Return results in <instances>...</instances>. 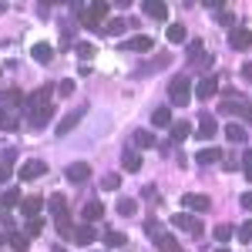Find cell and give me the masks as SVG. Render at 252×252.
Instances as JSON below:
<instances>
[{
    "label": "cell",
    "instance_id": "cell-1",
    "mask_svg": "<svg viewBox=\"0 0 252 252\" xmlns=\"http://www.w3.org/2000/svg\"><path fill=\"white\" fill-rule=\"evenodd\" d=\"M189 97H192V81H189V74L172 78V84H168V101H172L175 108H185Z\"/></svg>",
    "mask_w": 252,
    "mask_h": 252
},
{
    "label": "cell",
    "instance_id": "cell-2",
    "mask_svg": "<svg viewBox=\"0 0 252 252\" xmlns=\"http://www.w3.org/2000/svg\"><path fill=\"white\" fill-rule=\"evenodd\" d=\"M182 205H185V212H209L212 209V198L209 195H198V192H185L182 195Z\"/></svg>",
    "mask_w": 252,
    "mask_h": 252
},
{
    "label": "cell",
    "instance_id": "cell-3",
    "mask_svg": "<svg viewBox=\"0 0 252 252\" xmlns=\"http://www.w3.org/2000/svg\"><path fill=\"white\" fill-rule=\"evenodd\" d=\"M172 225H175V229H182V232H189V235H202V222H198V219H192L189 212L172 215Z\"/></svg>",
    "mask_w": 252,
    "mask_h": 252
},
{
    "label": "cell",
    "instance_id": "cell-4",
    "mask_svg": "<svg viewBox=\"0 0 252 252\" xmlns=\"http://www.w3.org/2000/svg\"><path fill=\"white\" fill-rule=\"evenodd\" d=\"M81 118H84V108H81V111H67V115H64V118L58 121V128H54V135H58V138L71 135V131H74V128L81 125Z\"/></svg>",
    "mask_w": 252,
    "mask_h": 252
},
{
    "label": "cell",
    "instance_id": "cell-5",
    "mask_svg": "<svg viewBox=\"0 0 252 252\" xmlns=\"http://www.w3.org/2000/svg\"><path fill=\"white\" fill-rule=\"evenodd\" d=\"M229 47H232V51H249L252 47V31L232 27V31H229Z\"/></svg>",
    "mask_w": 252,
    "mask_h": 252
},
{
    "label": "cell",
    "instance_id": "cell-6",
    "mask_svg": "<svg viewBox=\"0 0 252 252\" xmlns=\"http://www.w3.org/2000/svg\"><path fill=\"white\" fill-rule=\"evenodd\" d=\"M64 175H67V182H74V185H84V182L91 178V165H88V161H71Z\"/></svg>",
    "mask_w": 252,
    "mask_h": 252
},
{
    "label": "cell",
    "instance_id": "cell-7",
    "mask_svg": "<svg viewBox=\"0 0 252 252\" xmlns=\"http://www.w3.org/2000/svg\"><path fill=\"white\" fill-rule=\"evenodd\" d=\"M40 175H47V165H44L40 158H31V161L20 165V178H24V182H34V178H40Z\"/></svg>",
    "mask_w": 252,
    "mask_h": 252
},
{
    "label": "cell",
    "instance_id": "cell-8",
    "mask_svg": "<svg viewBox=\"0 0 252 252\" xmlns=\"http://www.w3.org/2000/svg\"><path fill=\"white\" fill-rule=\"evenodd\" d=\"M215 88H219V81H215L212 74H205V78H202V81H198V84L192 88V94L198 97V101H209V97L215 94Z\"/></svg>",
    "mask_w": 252,
    "mask_h": 252
},
{
    "label": "cell",
    "instance_id": "cell-9",
    "mask_svg": "<svg viewBox=\"0 0 252 252\" xmlns=\"http://www.w3.org/2000/svg\"><path fill=\"white\" fill-rule=\"evenodd\" d=\"M51 94H54V88H51V84H47V88H37L34 94H27L24 104H27L31 111H34V108H44V104H51Z\"/></svg>",
    "mask_w": 252,
    "mask_h": 252
},
{
    "label": "cell",
    "instance_id": "cell-10",
    "mask_svg": "<svg viewBox=\"0 0 252 252\" xmlns=\"http://www.w3.org/2000/svg\"><path fill=\"white\" fill-rule=\"evenodd\" d=\"M51 118H54V108H51V104H44V108H34V111L27 115V125H31V128H44Z\"/></svg>",
    "mask_w": 252,
    "mask_h": 252
},
{
    "label": "cell",
    "instance_id": "cell-11",
    "mask_svg": "<svg viewBox=\"0 0 252 252\" xmlns=\"http://www.w3.org/2000/svg\"><path fill=\"white\" fill-rule=\"evenodd\" d=\"M27 101V94L20 91V88H7V91H0V108L7 104V108H20Z\"/></svg>",
    "mask_w": 252,
    "mask_h": 252
},
{
    "label": "cell",
    "instance_id": "cell-12",
    "mask_svg": "<svg viewBox=\"0 0 252 252\" xmlns=\"http://www.w3.org/2000/svg\"><path fill=\"white\" fill-rule=\"evenodd\" d=\"M215 131H219L215 118L209 115V111H202V115H198V138H215Z\"/></svg>",
    "mask_w": 252,
    "mask_h": 252
},
{
    "label": "cell",
    "instance_id": "cell-13",
    "mask_svg": "<svg viewBox=\"0 0 252 252\" xmlns=\"http://www.w3.org/2000/svg\"><path fill=\"white\" fill-rule=\"evenodd\" d=\"M40 205H44V202H40L37 195L20 198V212H24V219H37V215H40Z\"/></svg>",
    "mask_w": 252,
    "mask_h": 252
},
{
    "label": "cell",
    "instance_id": "cell-14",
    "mask_svg": "<svg viewBox=\"0 0 252 252\" xmlns=\"http://www.w3.org/2000/svg\"><path fill=\"white\" fill-rule=\"evenodd\" d=\"M189 61H192V64H202V67H209V58H205V44H202L198 37L189 44Z\"/></svg>",
    "mask_w": 252,
    "mask_h": 252
},
{
    "label": "cell",
    "instance_id": "cell-15",
    "mask_svg": "<svg viewBox=\"0 0 252 252\" xmlns=\"http://www.w3.org/2000/svg\"><path fill=\"white\" fill-rule=\"evenodd\" d=\"M47 209H51V215H54V219H67V202H64V195L61 192H54L51 195V202H47Z\"/></svg>",
    "mask_w": 252,
    "mask_h": 252
},
{
    "label": "cell",
    "instance_id": "cell-16",
    "mask_svg": "<svg viewBox=\"0 0 252 252\" xmlns=\"http://www.w3.org/2000/svg\"><path fill=\"white\" fill-rule=\"evenodd\" d=\"M125 31H128V20H121V17H111L108 24H104V27H101V31H97V34H108V37H121Z\"/></svg>",
    "mask_w": 252,
    "mask_h": 252
},
{
    "label": "cell",
    "instance_id": "cell-17",
    "mask_svg": "<svg viewBox=\"0 0 252 252\" xmlns=\"http://www.w3.org/2000/svg\"><path fill=\"white\" fill-rule=\"evenodd\" d=\"M125 47H128V51H138V54H148V51L155 47V40L148 37V34H138V37H131Z\"/></svg>",
    "mask_w": 252,
    "mask_h": 252
},
{
    "label": "cell",
    "instance_id": "cell-18",
    "mask_svg": "<svg viewBox=\"0 0 252 252\" xmlns=\"http://www.w3.org/2000/svg\"><path fill=\"white\" fill-rule=\"evenodd\" d=\"M145 14L152 20H168V7L161 0H145Z\"/></svg>",
    "mask_w": 252,
    "mask_h": 252
},
{
    "label": "cell",
    "instance_id": "cell-19",
    "mask_svg": "<svg viewBox=\"0 0 252 252\" xmlns=\"http://www.w3.org/2000/svg\"><path fill=\"white\" fill-rule=\"evenodd\" d=\"M31 54H34V61H37V64H51V61H54V47L40 40V44H34V47H31Z\"/></svg>",
    "mask_w": 252,
    "mask_h": 252
},
{
    "label": "cell",
    "instance_id": "cell-20",
    "mask_svg": "<svg viewBox=\"0 0 252 252\" xmlns=\"http://www.w3.org/2000/svg\"><path fill=\"white\" fill-rule=\"evenodd\" d=\"M121 168H125V172H131V175L141 168V155H138L135 148H125V155H121Z\"/></svg>",
    "mask_w": 252,
    "mask_h": 252
},
{
    "label": "cell",
    "instance_id": "cell-21",
    "mask_svg": "<svg viewBox=\"0 0 252 252\" xmlns=\"http://www.w3.org/2000/svg\"><path fill=\"white\" fill-rule=\"evenodd\" d=\"M195 161H198V165H215V161H222V148L209 145V148H202V152L195 155Z\"/></svg>",
    "mask_w": 252,
    "mask_h": 252
},
{
    "label": "cell",
    "instance_id": "cell-22",
    "mask_svg": "<svg viewBox=\"0 0 252 252\" xmlns=\"http://www.w3.org/2000/svg\"><path fill=\"white\" fill-rule=\"evenodd\" d=\"M101 215H104V205H101V202H88V205H84V212H81V219L91 225V222L101 219Z\"/></svg>",
    "mask_w": 252,
    "mask_h": 252
},
{
    "label": "cell",
    "instance_id": "cell-23",
    "mask_svg": "<svg viewBox=\"0 0 252 252\" xmlns=\"http://www.w3.org/2000/svg\"><path fill=\"white\" fill-rule=\"evenodd\" d=\"M97 235H94V229H91V225H88V222H84V225H78V229H74V242H78V246H91V242H94Z\"/></svg>",
    "mask_w": 252,
    "mask_h": 252
},
{
    "label": "cell",
    "instance_id": "cell-24",
    "mask_svg": "<svg viewBox=\"0 0 252 252\" xmlns=\"http://www.w3.org/2000/svg\"><path fill=\"white\" fill-rule=\"evenodd\" d=\"M7 246L14 252H27V235L24 232H7Z\"/></svg>",
    "mask_w": 252,
    "mask_h": 252
},
{
    "label": "cell",
    "instance_id": "cell-25",
    "mask_svg": "<svg viewBox=\"0 0 252 252\" xmlns=\"http://www.w3.org/2000/svg\"><path fill=\"white\" fill-rule=\"evenodd\" d=\"M189 135H192V125H189V121H172V138L175 141H185Z\"/></svg>",
    "mask_w": 252,
    "mask_h": 252
},
{
    "label": "cell",
    "instance_id": "cell-26",
    "mask_svg": "<svg viewBox=\"0 0 252 252\" xmlns=\"http://www.w3.org/2000/svg\"><path fill=\"white\" fill-rule=\"evenodd\" d=\"M152 125L155 128H172V111L168 108H158L155 115H152Z\"/></svg>",
    "mask_w": 252,
    "mask_h": 252
},
{
    "label": "cell",
    "instance_id": "cell-27",
    "mask_svg": "<svg viewBox=\"0 0 252 252\" xmlns=\"http://www.w3.org/2000/svg\"><path fill=\"white\" fill-rule=\"evenodd\" d=\"M131 141H135L138 148H152V145H155V135H152V131H145V128H138L135 135H131Z\"/></svg>",
    "mask_w": 252,
    "mask_h": 252
},
{
    "label": "cell",
    "instance_id": "cell-28",
    "mask_svg": "<svg viewBox=\"0 0 252 252\" xmlns=\"http://www.w3.org/2000/svg\"><path fill=\"white\" fill-rule=\"evenodd\" d=\"M168 40H172V44H185V40H189V31H185L182 24H168Z\"/></svg>",
    "mask_w": 252,
    "mask_h": 252
},
{
    "label": "cell",
    "instance_id": "cell-29",
    "mask_svg": "<svg viewBox=\"0 0 252 252\" xmlns=\"http://www.w3.org/2000/svg\"><path fill=\"white\" fill-rule=\"evenodd\" d=\"M0 128H3V131H17V128H20L17 115H10V111H3V108H0Z\"/></svg>",
    "mask_w": 252,
    "mask_h": 252
},
{
    "label": "cell",
    "instance_id": "cell-30",
    "mask_svg": "<svg viewBox=\"0 0 252 252\" xmlns=\"http://www.w3.org/2000/svg\"><path fill=\"white\" fill-rule=\"evenodd\" d=\"M225 138L235 141V145H242V141H246V128H242V125H229V128H225Z\"/></svg>",
    "mask_w": 252,
    "mask_h": 252
},
{
    "label": "cell",
    "instance_id": "cell-31",
    "mask_svg": "<svg viewBox=\"0 0 252 252\" xmlns=\"http://www.w3.org/2000/svg\"><path fill=\"white\" fill-rule=\"evenodd\" d=\"M235 235H239V242L246 246V242H252V219H246L239 229H235Z\"/></svg>",
    "mask_w": 252,
    "mask_h": 252
},
{
    "label": "cell",
    "instance_id": "cell-32",
    "mask_svg": "<svg viewBox=\"0 0 252 252\" xmlns=\"http://www.w3.org/2000/svg\"><path fill=\"white\" fill-rule=\"evenodd\" d=\"M118 185H121V175L118 172H108L101 178V189H104V192H108V189H118Z\"/></svg>",
    "mask_w": 252,
    "mask_h": 252
},
{
    "label": "cell",
    "instance_id": "cell-33",
    "mask_svg": "<svg viewBox=\"0 0 252 252\" xmlns=\"http://www.w3.org/2000/svg\"><path fill=\"white\" fill-rule=\"evenodd\" d=\"M158 246H161V252H182V249H178V242H175L172 235H161V239H158Z\"/></svg>",
    "mask_w": 252,
    "mask_h": 252
},
{
    "label": "cell",
    "instance_id": "cell-34",
    "mask_svg": "<svg viewBox=\"0 0 252 252\" xmlns=\"http://www.w3.org/2000/svg\"><path fill=\"white\" fill-rule=\"evenodd\" d=\"M135 209H138L135 198H121V202H118V212L121 215H135Z\"/></svg>",
    "mask_w": 252,
    "mask_h": 252
},
{
    "label": "cell",
    "instance_id": "cell-35",
    "mask_svg": "<svg viewBox=\"0 0 252 252\" xmlns=\"http://www.w3.org/2000/svg\"><path fill=\"white\" fill-rule=\"evenodd\" d=\"M40 232H44V219L37 215V219H31V222H27V235H40Z\"/></svg>",
    "mask_w": 252,
    "mask_h": 252
},
{
    "label": "cell",
    "instance_id": "cell-36",
    "mask_svg": "<svg viewBox=\"0 0 252 252\" xmlns=\"http://www.w3.org/2000/svg\"><path fill=\"white\" fill-rule=\"evenodd\" d=\"M104 242L108 246H125L128 239H125V232H104Z\"/></svg>",
    "mask_w": 252,
    "mask_h": 252
},
{
    "label": "cell",
    "instance_id": "cell-37",
    "mask_svg": "<svg viewBox=\"0 0 252 252\" xmlns=\"http://www.w3.org/2000/svg\"><path fill=\"white\" fill-rule=\"evenodd\" d=\"M215 239L219 242H229L232 239V225H215Z\"/></svg>",
    "mask_w": 252,
    "mask_h": 252
},
{
    "label": "cell",
    "instance_id": "cell-38",
    "mask_svg": "<svg viewBox=\"0 0 252 252\" xmlns=\"http://www.w3.org/2000/svg\"><path fill=\"white\" fill-rule=\"evenodd\" d=\"M145 232L152 235V239H161V225H158L155 219H148V222H145Z\"/></svg>",
    "mask_w": 252,
    "mask_h": 252
},
{
    "label": "cell",
    "instance_id": "cell-39",
    "mask_svg": "<svg viewBox=\"0 0 252 252\" xmlns=\"http://www.w3.org/2000/svg\"><path fill=\"white\" fill-rule=\"evenodd\" d=\"M3 205H7V209H10V205H20V195L14 192V189H7V192H3Z\"/></svg>",
    "mask_w": 252,
    "mask_h": 252
},
{
    "label": "cell",
    "instance_id": "cell-40",
    "mask_svg": "<svg viewBox=\"0 0 252 252\" xmlns=\"http://www.w3.org/2000/svg\"><path fill=\"white\" fill-rule=\"evenodd\" d=\"M242 165H246V168H242V172H246V178L252 182V148L246 152V155H242Z\"/></svg>",
    "mask_w": 252,
    "mask_h": 252
},
{
    "label": "cell",
    "instance_id": "cell-41",
    "mask_svg": "<svg viewBox=\"0 0 252 252\" xmlns=\"http://www.w3.org/2000/svg\"><path fill=\"white\" fill-rule=\"evenodd\" d=\"M58 94H64V97H71V94H74V81H61Z\"/></svg>",
    "mask_w": 252,
    "mask_h": 252
},
{
    "label": "cell",
    "instance_id": "cell-42",
    "mask_svg": "<svg viewBox=\"0 0 252 252\" xmlns=\"http://www.w3.org/2000/svg\"><path fill=\"white\" fill-rule=\"evenodd\" d=\"M219 24H222V27H232V24H235V17L229 14V10H219Z\"/></svg>",
    "mask_w": 252,
    "mask_h": 252
},
{
    "label": "cell",
    "instance_id": "cell-43",
    "mask_svg": "<svg viewBox=\"0 0 252 252\" xmlns=\"http://www.w3.org/2000/svg\"><path fill=\"white\" fill-rule=\"evenodd\" d=\"M58 229H61V235H74V229H71V219H61Z\"/></svg>",
    "mask_w": 252,
    "mask_h": 252
},
{
    "label": "cell",
    "instance_id": "cell-44",
    "mask_svg": "<svg viewBox=\"0 0 252 252\" xmlns=\"http://www.w3.org/2000/svg\"><path fill=\"white\" fill-rule=\"evenodd\" d=\"M78 54L81 58H91L94 54V44H78Z\"/></svg>",
    "mask_w": 252,
    "mask_h": 252
},
{
    "label": "cell",
    "instance_id": "cell-45",
    "mask_svg": "<svg viewBox=\"0 0 252 252\" xmlns=\"http://www.w3.org/2000/svg\"><path fill=\"white\" fill-rule=\"evenodd\" d=\"M222 111H229V115H239V111H242V104H235V101H225V104H222Z\"/></svg>",
    "mask_w": 252,
    "mask_h": 252
},
{
    "label": "cell",
    "instance_id": "cell-46",
    "mask_svg": "<svg viewBox=\"0 0 252 252\" xmlns=\"http://www.w3.org/2000/svg\"><path fill=\"white\" fill-rule=\"evenodd\" d=\"M3 182H10V165L0 161V185H3Z\"/></svg>",
    "mask_w": 252,
    "mask_h": 252
},
{
    "label": "cell",
    "instance_id": "cell-47",
    "mask_svg": "<svg viewBox=\"0 0 252 252\" xmlns=\"http://www.w3.org/2000/svg\"><path fill=\"white\" fill-rule=\"evenodd\" d=\"M242 209L252 212V192H242Z\"/></svg>",
    "mask_w": 252,
    "mask_h": 252
},
{
    "label": "cell",
    "instance_id": "cell-48",
    "mask_svg": "<svg viewBox=\"0 0 252 252\" xmlns=\"http://www.w3.org/2000/svg\"><path fill=\"white\" fill-rule=\"evenodd\" d=\"M242 78L252 81V61H246V64H242Z\"/></svg>",
    "mask_w": 252,
    "mask_h": 252
},
{
    "label": "cell",
    "instance_id": "cell-49",
    "mask_svg": "<svg viewBox=\"0 0 252 252\" xmlns=\"http://www.w3.org/2000/svg\"><path fill=\"white\" fill-rule=\"evenodd\" d=\"M3 246H7V235H0V249H3Z\"/></svg>",
    "mask_w": 252,
    "mask_h": 252
},
{
    "label": "cell",
    "instance_id": "cell-50",
    "mask_svg": "<svg viewBox=\"0 0 252 252\" xmlns=\"http://www.w3.org/2000/svg\"><path fill=\"white\" fill-rule=\"evenodd\" d=\"M215 252H229V249H225V246H219V249H215Z\"/></svg>",
    "mask_w": 252,
    "mask_h": 252
},
{
    "label": "cell",
    "instance_id": "cell-51",
    "mask_svg": "<svg viewBox=\"0 0 252 252\" xmlns=\"http://www.w3.org/2000/svg\"><path fill=\"white\" fill-rule=\"evenodd\" d=\"M249 115H252V104H249Z\"/></svg>",
    "mask_w": 252,
    "mask_h": 252
}]
</instances>
